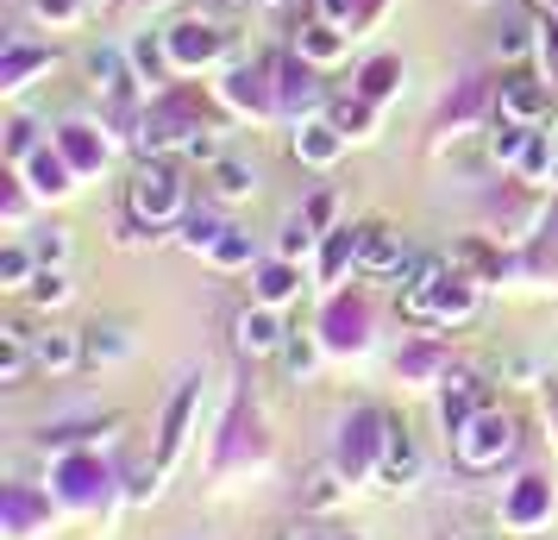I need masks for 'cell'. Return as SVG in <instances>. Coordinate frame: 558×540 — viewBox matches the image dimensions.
I'll return each mask as SVG.
<instances>
[{
    "instance_id": "1",
    "label": "cell",
    "mask_w": 558,
    "mask_h": 540,
    "mask_svg": "<svg viewBox=\"0 0 558 540\" xmlns=\"http://www.w3.org/2000/svg\"><path fill=\"white\" fill-rule=\"evenodd\" d=\"M483 302L477 277H464V271H446V264H433L421 284H402V314L414 327H458V321H471Z\"/></svg>"
},
{
    "instance_id": "2",
    "label": "cell",
    "mask_w": 558,
    "mask_h": 540,
    "mask_svg": "<svg viewBox=\"0 0 558 540\" xmlns=\"http://www.w3.org/2000/svg\"><path fill=\"white\" fill-rule=\"evenodd\" d=\"M202 127H214L202 95L195 88H163V95H145V127H138L132 145L145 157H170L189 145V132H202Z\"/></svg>"
},
{
    "instance_id": "3",
    "label": "cell",
    "mask_w": 558,
    "mask_h": 540,
    "mask_svg": "<svg viewBox=\"0 0 558 540\" xmlns=\"http://www.w3.org/2000/svg\"><path fill=\"white\" fill-rule=\"evenodd\" d=\"M126 207H132V220L151 227V232L177 227L182 214H189V182H182V170L170 157H145L126 182Z\"/></svg>"
},
{
    "instance_id": "4",
    "label": "cell",
    "mask_w": 558,
    "mask_h": 540,
    "mask_svg": "<svg viewBox=\"0 0 558 540\" xmlns=\"http://www.w3.org/2000/svg\"><path fill=\"white\" fill-rule=\"evenodd\" d=\"M163 51H170L177 82L182 76H202V70H214V63H227L232 32L220 26V20H177V26L163 32Z\"/></svg>"
},
{
    "instance_id": "5",
    "label": "cell",
    "mask_w": 558,
    "mask_h": 540,
    "mask_svg": "<svg viewBox=\"0 0 558 540\" xmlns=\"http://www.w3.org/2000/svg\"><path fill=\"white\" fill-rule=\"evenodd\" d=\"M270 76H277V107L282 120H314V113H327V82H320V63H307L302 51H282L270 57Z\"/></svg>"
},
{
    "instance_id": "6",
    "label": "cell",
    "mask_w": 558,
    "mask_h": 540,
    "mask_svg": "<svg viewBox=\"0 0 558 540\" xmlns=\"http://www.w3.org/2000/svg\"><path fill=\"white\" fill-rule=\"evenodd\" d=\"M496 113H502V120H521V127H546L558 113V88L539 76V70L514 63L502 76V88H496Z\"/></svg>"
},
{
    "instance_id": "7",
    "label": "cell",
    "mask_w": 558,
    "mask_h": 540,
    "mask_svg": "<svg viewBox=\"0 0 558 540\" xmlns=\"http://www.w3.org/2000/svg\"><path fill=\"white\" fill-rule=\"evenodd\" d=\"M452 446H458V465L464 471H489V465H502L514 453V421L502 409H483L464 434H452Z\"/></svg>"
},
{
    "instance_id": "8",
    "label": "cell",
    "mask_w": 558,
    "mask_h": 540,
    "mask_svg": "<svg viewBox=\"0 0 558 540\" xmlns=\"http://www.w3.org/2000/svg\"><path fill=\"white\" fill-rule=\"evenodd\" d=\"M220 101L232 113H257V120H277V76H270V63H232L227 76H220Z\"/></svg>"
},
{
    "instance_id": "9",
    "label": "cell",
    "mask_w": 558,
    "mask_h": 540,
    "mask_svg": "<svg viewBox=\"0 0 558 540\" xmlns=\"http://www.w3.org/2000/svg\"><path fill=\"white\" fill-rule=\"evenodd\" d=\"M320 339H327V352H364L371 346V302L364 296H327Z\"/></svg>"
},
{
    "instance_id": "10",
    "label": "cell",
    "mask_w": 558,
    "mask_h": 540,
    "mask_svg": "<svg viewBox=\"0 0 558 540\" xmlns=\"http://www.w3.org/2000/svg\"><path fill=\"white\" fill-rule=\"evenodd\" d=\"M383 440H389V415L357 409L345 428H339V471H377Z\"/></svg>"
},
{
    "instance_id": "11",
    "label": "cell",
    "mask_w": 558,
    "mask_h": 540,
    "mask_svg": "<svg viewBox=\"0 0 558 540\" xmlns=\"http://www.w3.org/2000/svg\"><path fill=\"white\" fill-rule=\"evenodd\" d=\"M232 346L245 359H277L282 346H289V327H282V314L270 302H252V309H239V321H232Z\"/></svg>"
},
{
    "instance_id": "12",
    "label": "cell",
    "mask_w": 558,
    "mask_h": 540,
    "mask_svg": "<svg viewBox=\"0 0 558 540\" xmlns=\"http://www.w3.org/2000/svg\"><path fill=\"white\" fill-rule=\"evenodd\" d=\"M57 152L76 164V177H95V170H107V157H113L107 120H63V127H57Z\"/></svg>"
},
{
    "instance_id": "13",
    "label": "cell",
    "mask_w": 558,
    "mask_h": 540,
    "mask_svg": "<svg viewBox=\"0 0 558 540\" xmlns=\"http://www.w3.org/2000/svg\"><path fill=\"white\" fill-rule=\"evenodd\" d=\"M20 177H26V189L38 195V202H63V195L76 189V164L57 152V139H51V145H38V152L20 164Z\"/></svg>"
},
{
    "instance_id": "14",
    "label": "cell",
    "mask_w": 558,
    "mask_h": 540,
    "mask_svg": "<svg viewBox=\"0 0 558 540\" xmlns=\"http://www.w3.org/2000/svg\"><path fill=\"white\" fill-rule=\"evenodd\" d=\"M352 139L332 127V113H314V120H295V139H289V152H295V164H307V170H327V164H339V152H345Z\"/></svg>"
},
{
    "instance_id": "15",
    "label": "cell",
    "mask_w": 558,
    "mask_h": 540,
    "mask_svg": "<svg viewBox=\"0 0 558 540\" xmlns=\"http://www.w3.org/2000/svg\"><path fill=\"white\" fill-rule=\"evenodd\" d=\"M82 70H88V82H95L101 95H145V82L132 70V51H120V45H88Z\"/></svg>"
},
{
    "instance_id": "16",
    "label": "cell",
    "mask_w": 558,
    "mask_h": 540,
    "mask_svg": "<svg viewBox=\"0 0 558 540\" xmlns=\"http://www.w3.org/2000/svg\"><path fill=\"white\" fill-rule=\"evenodd\" d=\"M295 51H302L307 63H320V70H332L339 57L352 51V32L339 26V20H327V13H307L302 26H295Z\"/></svg>"
},
{
    "instance_id": "17",
    "label": "cell",
    "mask_w": 558,
    "mask_h": 540,
    "mask_svg": "<svg viewBox=\"0 0 558 540\" xmlns=\"http://www.w3.org/2000/svg\"><path fill=\"white\" fill-rule=\"evenodd\" d=\"M51 63H57V45H32V38L13 32V38H7V51H0V88H7V95H20V88H26L32 76H45Z\"/></svg>"
},
{
    "instance_id": "18",
    "label": "cell",
    "mask_w": 558,
    "mask_h": 540,
    "mask_svg": "<svg viewBox=\"0 0 558 540\" xmlns=\"http://www.w3.org/2000/svg\"><path fill=\"white\" fill-rule=\"evenodd\" d=\"M408 264V245L396 227H383V220H371V227H357V271H371V277H396Z\"/></svg>"
},
{
    "instance_id": "19",
    "label": "cell",
    "mask_w": 558,
    "mask_h": 540,
    "mask_svg": "<svg viewBox=\"0 0 558 540\" xmlns=\"http://www.w3.org/2000/svg\"><path fill=\"white\" fill-rule=\"evenodd\" d=\"M489 101H496V95H489V82H483V76H464L452 95H446V107H439V132H452V139H458V132L471 127V120H477Z\"/></svg>"
},
{
    "instance_id": "20",
    "label": "cell",
    "mask_w": 558,
    "mask_h": 540,
    "mask_svg": "<svg viewBox=\"0 0 558 540\" xmlns=\"http://www.w3.org/2000/svg\"><path fill=\"white\" fill-rule=\"evenodd\" d=\"M32 352H38V371L45 377H63V371H76L82 359V334H70V327H45V334H32Z\"/></svg>"
},
{
    "instance_id": "21",
    "label": "cell",
    "mask_w": 558,
    "mask_h": 540,
    "mask_svg": "<svg viewBox=\"0 0 558 540\" xmlns=\"http://www.w3.org/2000/svg\"><path fill=\"white\" fill-rule=\"evenodd\" d=\"M439 421H446V434H464L471 421L483 415V396H477V377H439Z\"/></svg>"
},
{
    "instance_id": "22",
    "label": "cell",
    "mask_w": 558,
    "mask_h": 540,
    "mask_svg": "<svg viewBox=\"0 0 558 540\" xmlns=\"http://www.w3.org/2000/svg\"><path fill=\"white\" fill-rule=\"evenodd\" d=\"M207 189H214V202H245V195H257V170L252 157H214L207 164Z\"/></svg>"
},
{
    "instance_id": "23",
    "label": "cell",
    "mask_w": 558,
    "mask_h": 540,
    "mask_svg": "<svg viewBox=\"0 0 558 540\" xmlns=\"http://www.w3.org/2000/svg\"><path fill=\"white\" fill-rule=\"evenodd\" d=\"M377 478H383V484H414V478H421V453H414L408 428H396V421H389V440H383Z\"/></svg>"
},
{
    "instance_id": "24",
    "label": "cell",
    "mask_w": 558,
    "mask_h": 540,
    "mask_svg": "<svg viewBox=\"0 0 558 540\" xmlns=\"http://www.w3.org/2000/svg\"><path fill=\"white\" fill-rule=\"evenodd\" d=\"M189 421H195V377L170 396V409H163V440H157V465H170L182 453V440H189Z\"/></svg>"
},
{
    "instance_id": "25",
    "label": "cell",
    "mask_w": 558,
    "mask_h": 540,
    "mask_svg": "<svg viewBox=\"0 0 558 540\" xmlns=\"http://www.w3.org/2000/svg\"><path fill=\"white\" fill-rule=\"evenodd\" d=\"M257 302H270V309H282L295 289H302V271H295V257H264L257 264Z\"/></svg>"
},
{
    "instance_id": "26",
    "label": "cell",
    "mask_w": 558,
    "mask_h": 540,
    "mask_svg": "<svg viewBox=\"0 0 558 540\" xmlns=\"http://www.w3.org/2000/svg\"><path fill=\"white\" fill-rule=\"evenodd\" d=\"M327 113H332V127L345 132V139H377V101L371 95H339V101H327Z\"/></svg>"
},
{
    "instance_id": "27",
    "label": "cell",
    "mask_w": 558,
    "mask_h": 540,
    "mask_svg": "<svg viewBox=\"0 0 558 540\" xmlns=\"http://www.w3.org/2000/svg\"><path fill=\"white\" fill-rule=\"evenodd\" d=\"M402 76H408V70H402V57H389V51H383V57H371V63H357V82H352V88H357V95H371V101H389V95H396V88H402Z\"/></svg>"
},
{
    "instance_id": "28",
    "label": "cell",
    "mask_w": 558,
    "mask_h": 540,
    "mask_svg": "<svg viewBox=\"0 0 558 540\" xmlns=\"http://www.w3.org/2000/svg\"><path fill=\"white\" fill-rule=\"evenodd\" d=\"M26 371H38L26 327H0V384H26Z\"/></svg>"
},
{
    "instance_id": "29",
    "label": "cell",
    "mask_w": 558,
    "mask_h": 540,
    "mask_svg": "<svg viewBox=\"0 0 558 540\" xmlns=\"http://www.w3.org/2000/svg\"><path fill=\"white\" fill-rule=\"evenodd\" d=\"M207 264H214V271H257L252 232H245V227H227L214 245H207Z\"/></svg>"
},
{
    "instance_id": "30",
    "label": "cell",
    "mask_w": 558,
    "mask_h": 540,
    "mask_svg": "<svg viewBox=\"0 0 558 540\" xmlns=\"http://www.w3.org/2000/svg\"><path fill=\"white\" fill-rule=\"evenodd\" d=\"M352 264H357V227H332L320 239V284H339Z\"/></svg>"
},
{
    "instance_id": "31",
    "label": "cell",
    "mask_w": 558,
    "mask_h": 540,
    "mask_svg": "<svg viewBox=\"0 0 558 540\" xmlns=\"http://www.w3.org/2000/svg\"><path fill=\"white\" fill-rule=\"evenodd\" d=\"M527 139H533V127H521V120H502L496 113V127H489V164H502V170H514L521 164V152H527Z\"/></svg>"
},
{
    "instance_id": "32",
    "label": "cell",
    "mask_w": 558,
    "mask_h": 540,
    "mask_svg": "<svg viewBox=\"0 0 558 540\" xmlns=\"http://www.w3.org/2000/svg\"><path fill=\"white\" fill-rule=\"evenodd\" d=\"M553 164H558V152H553V132H546V127H533L527 152H521V164H514V177L527 182V189H539V182L553 177Z\"/></svg>"
},
{
    "instance_id": "33",
    "label": "cell",
    "mask_w": 558,
    "mask_h": 540,
    "mask_svg": "<svg viewBox=\"0 0 558 540\" xmlns=\"http://www.w3.org/2000/svg\"><path fill=\"white\" fill-rule=\"evenodd\" d=\"M26 296H32V309H63V302L76 296V284H70L63 264H38V277L26 284Z\"/></svg>"
},
{
    "instance_id": "34",
    "label": "cell",
    "mask_w": 558,
    "mask_h": 540,
    "mask_svg": "<svg viewBox=\"0 0 558 540\" xmlns=\"http://www.w3.org/2000/svg\"><path fill=\"white\" fill-rule=\"evenodd\" d=\"M132 352V339L120 327H82V359L88 364H120Z\"/></svg>"
},
{
    "instance_id": "35",
    "label": "cell",
    "mask_w": 558,
    "mask_h": 540,
    "mask_svg": "<svg viewBox=\"0 0 558 540\" xmlns=\"http://www.w3.org/2000/svg\"><path fill=\"white\" fill-rule=\"evenodd\" d=\"M38 145H45V139H38V120H32V113H13V120H7V132H0V152H7V164L20 170Z\"/></svg>"
},
{
    "instance_id": "36",
    "label": "cell",
    "mask_w": 558,
    "mask_h": 540,
    "mask_svg": "<svg viewBox=\"0 0 558 540\" xmlns=\"http://www.w3.org/2000/svg\"><path fill=\"white\" fill-rule=\"evenodd\" d=\"M38 277V252H32L26 239H7V252H0V284L7 289H26Z\"/></svg>"
},
{
    "instance_id": "37",
    "label": "cell",
    "mask_w": 558,
    "mask_h": 540,
    "mask_svg": "<svg viewBox=\"0 0 558 540\" xmlns=\"http://www.w3.org/2000/svg\"><path fill=\"white\" fill-rule=\"evenodd\" d=\"M320 352H327V339H320V334H289V346H282V364H289V377H295V384H302V377H314Z\"/></svg>"
},
{
    "instance_id": "38",
    "label": "cell",
    "mask_w": 558,
    "mask_h": 540,
    "mask_svg": "<svg viewBox=\"0 0 558 540\" xmlns=\"http://www.w3.org/2000/svg\"><path fill=\"white\" fill-rule=\"evenodd\" d=\"M320 239H327V232L314 227L307 214H289V220H282V239H277V257H307Z\"/></svg>"
},
{
    "instance_id": "39",
    "label": "cell",
    "mask_w": 558,
    "mask_h": 540,
    "mask_svg": "<svg viewBox=\"0 0 558 540\" xmlns=\"http://www.w3.org/2000/svg\"><path fill=\"white\" fill-rule=\"evenodd\" d=\"M396 371H402V377H421V384L439 377V339H414L402 359H396Z\"/></svg>"
},
{
    "instance_id": "40",
    "label": "cell",
    "mask_w": 558,
    "mask_h": 540,
    "mask_svg": "<svg viewBox=\"0 0 558 540\" xmlns=\"http://www.w3.org/2000/svg\"><path fill=\"white\" fill-rule=\"evenodd\" d=\"M32 252H38V264H63L70 257V227H51L32 239Z\"/></svg>"
},
{
    "instance_id": "41",
    "label": "cell",
    "mask_w": 558,
    "mask_h": 540,
    "mask_svg": "<svg viewBox=\"0 0 558 540\" xmlns=\"http://www.w3.org/2000/svg\"><path fill=\"white\" fill-rule=\"evenodd\" d=\"M220 232H227V227H220L214 214H195V220H189V232H182V245H189V252H207Z\"/></svg>"
},
{
    "instance_id": "42",
    "label": "cell",
    "mask_w": 558,
    "mask_h": 540,
    "mask_svg": "<svg viewBox=\"0 0 558 540\" xmlns=\"http://www.w3.org/2000/svg\"><path fill=\"white\" fill-rule=\"evenodd\" d=\"M82 13V0H32V20H45V26H70Z\"/></svg>"
},
{
    "instance_id": "43",
    "label": "cell",
    "mask_w": 558,
    "mask_h": 540,
    "mask_svg": "<svg viewBox=\"0 0 558 540\" xmlns=\"http://www.w3.org/2000/svg\"><path fill=\"white\" fill-rule=\"evenodd\" d=\"M332 496H339V471H314V478H307V503H314V509H327Z\"/></svg>"
},
{
    "instance_id": "44",
    "label": "cell",
    "mask_w": 558,
    "mask_h": 540,
    "mask_svg": "<svg viewBox=\"0 0 558 540\" xmlns=\"http://www.w3.org/2000/svg\"><path fill=\"white\" fill-rule=\"evenodd\" d=\"M302 214H307V220H314L320 232H332V214H339V202H332V189H320V195H314V202L302 207Z\"/></svg>"
},
{
    "instance_id": "45",
    "label": "cell",
    "mask_w": 558,
    "mask_h": 540,
    "mask_svg": "<svg viewBox=\"0 0 558 540\" xmlns=\"http://www.w3.org/2000/svg\"><path fill=\"white\" fill-rule=\"evenodd\" d=\"M527 51H533L527 26H508V32H502V57H508V63H527Z\"/></svg>"
},
{
    "instance_id": "46",
    "label": "cell",
    "mask_w": 558,
    "mask_h": 540,
    "mask_svg": "<svg viewBox=\"0 0 558 540\" xmlns=\"http://www.w3.org/2000/svg\"><path fill=\"white\" fill-rule=\"evenodd\" d=\"M383 7H389V0H357V13H352V26H345V32H352V38H364V32L377 26Z\"/></svg>"
},
{
    "instance_id": "47",
    "label": "cell",
    "mask_w": 558,
    "mask_h": 540,
    "mask_svg": "<svg viewBox=\"0 0 558 540\" xmlns=\"http://www.w3.org/2000/svg\"><path fill=\"white\" fill-rule=\"evenodd\" d=\"M539 503H546V496H539V478H527V484H521V496H514V515H521V521H533V515H539Z\"/></svg>"
},
{
    "instance_id": "48",
    "label": "cell",
    "mask_w": 558,
    "mask_h": 540,
    "mask_svg": "<svg viewBox=\"0 0 558 540\" xmlns=\"http://www.w3.org/2000/svg\"><path fill=\"white\" fill-rule=\"evenodd\" d=\"M314 13H327V20H339V26H352L357 0H314Z\"/></svg>"
},
{
    "instance_id": "49",
    "label": "cell",
    "mask_w": 558,
    "mask_h": 540,
    "mask_svg": "<svg viewBox=\"0 0 558 540\" xmlns=\"http://www.w3.org/2000/svg\"><path fill=\"white\" fill-rule=\"evenodd\" d=\"M113 7H120V13H126V20H132V13H151L157 0H113Z\"/></svg>"
},
{
    "instance_id": "50",
    "label": "cell",
    "mask_w": 558,
    "mask_h": 540,
    "mask_svg": "<svg viewBox=\"0 0 558 540\" xmlns=\"http://www.w3.org/2000/svg\"><path fill=\"white\" fill-rule=\"evenodd\" d=\"M452 540H496V535H483V528H458Z\"/></svg>"
},
{
    "instance_id": "51",
    "label": "cell",
    "mask_w": 558,
    "mask_h": 540,
    "mask_svg": "<svg viewBox=\"0 0 558 540\" xmlns=\"http://www.w3.org/2000/svg\"><path fill=\"white\" fill-rule=\"evenodd\" d=\"M546 403H553V409H558V377H553V389H546Z\"/></svg>"
},
{
    "instance_id": "52",
    "label": "cell",
    "mask_w": 558,
    "mask_h": 540,
    "mask_svg": "<svg viewBox=\"0 0 558 540\" xmlns=\"http://www.w3.org/2000/svg\"><path fill=\"white\" fill-rule=\"evenodd\" d=\"M239 7H277V0H239Z\"/></svg>"
}]
</instances>
